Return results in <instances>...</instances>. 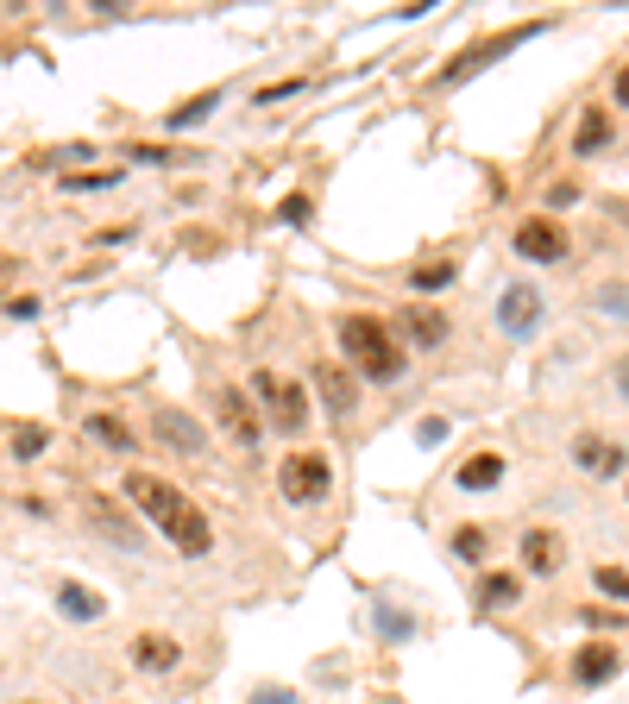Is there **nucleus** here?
Segmentation results:
<instances>
[{
  "mask_svg": "<svg viewBox=\"0 0 629 704\" xmlns=\"http://www.w3.org/2000/svg\"><path fill=\"white\" fill-rule=\"evenodd\" d=\"M126 504L145 509V522H152L183 560H208V548H215V522H208L177 485H164L157 472H126Z\"/></svg>",
  "mask_w": 629,
  "mask_h": 704,
  "instance_id": "f257e3e1",
  "label": "nucleus"
},
{
  "mask_svg": "<svg viewBox=\"0 0 629 704\" xmlns=\"http://www.w3.org/2000/svg\"><path fill=\"white\" fill-rule=\"evenodd\" d=\"M340 352L359 365V377H372V384H396V377L410 372V346L396 340L378 314H340Z\"/></svg>",
  "mask_w": 629,
  "mask_h": 704,
  "instance_id": "f03ea898",
  "label": "nucleus"
},
{
  "mask_svg": "<svg viewBox=\"0 0 629 704\" xmlns=\"http://www.w3.org/2000/svg\"><path fill=\"white\" fill-rule=\"evenodd\" d=\"M548 32V20H529V25H511V32H497V39H485V44H466L460 58L434 76V89H453V82H466L472 70H485V63H497L504 51H516V44H529V39H542Z\"/></svg>",
  "mask_w": 629,
  "mask_h": 704,
  "instance_id": "7ed1b4c3",
  "label": "nucleus"
},
{
  "mask_svg": "<svg viewBox=\"0 0 629 704\" xmlns=\"http://www.w3.org/2000/svg\"><path fill=\"white\" fill-rule=\"evenodd\" d=\"M252 391L265 396V415H271L277 434H302L309 428V391H302V384H290V377H277V372H258Z\"/></svg>",
  "mask_w": 629,
  "mask_h": 704,
  "instance_id": "20e7f679",
  "label": "nucleus"
},
{
  "mask_svg": "<svg viewBox=\"0 0 629 704\" xmlns=\"http://www.w3.org/2000/svg\"><path fill=\"white\" fill-rule=\"evenodd\" d=\"M511 246L529 265H567L573 258V234L560 227L554 215H529V220H516V234H511Z\"/></svg>",
  "mask_w": 629,
  "mask_h": 704,
  "instance_id": "39448f33",
  "label": "nucleus"
},
{
  "mask_svg": "<svg viewBox=\"0 0 629 704\" xmlns=\"http://www.w3.org/2000/svg\"><path fill=\"white\" fill-rule=\"evenodd\" d=\"M277 485H283L290 504H321L334 490V466H328V453H290L277 466Z\"/></svg>",
  "mask_w": 629,
  "mask_h": 704,
  "instance_id": "423d86ee",
  "label": "nucleus"
},
{
  "mask_svg": "<svg viewBox=\"0 0 629 704\" xmlns=\"http://www.w3.org/2000/svg\"><path fill=\"white\" fill-rule=\"evenodd\" d=\"M215 415H220V428H227V441H234L239 453L265 447V415L252 410V396L239 391V384H227V391L215 396Z\"/></svg>",
  "mask_w": 629,
  "mask_h": 704,
  "instance_id": "0eeeda50",
  "label": "nucleus"
},
{
  "mask_svg": "<svg viewBox=\"0 0 629 704\" xmlns=\"http://www.w3.org/2000/svg\"><path fill=\"white\" fill-rule=\"evenodd\" d=\"M516 560H523L529 579H554V572L567 567V535H560V528H523Z\"/></svg>",
  "mask_w": 629,
  "mask_h": 704,
  "instance_id": "6e6552de",
  "label": "nucleus"
},
{
  "mask_svg": "<svg viewBox=\"0 0 629 704\" xmlns=\"http://www.w3.org/2000/svg\"><path fill=\"white\" fill-rule=\"evenodd\" d=\"M542 290H529V283H511V290L497 296V328L511 333V340H529L535 328H542Z\"/></svg>",
  "mask_w": 629,
  "mask_h": 704,
  "instance_id": "1a4fd4ad",
  "label": "nucleus"
},
{
  "mask_svg": "<svg viewBox=\"0 0 629 704\" xmlns=\"http://www.w3.org/2000/svg\"><path fill=\"white\" fill-rule=\"evenodd\" d=\"M623 673V648L617 642H579V654H573V685H610Z\"/></svg>",
  "mask_w": 629,
  "mask_h": 704,
  "instance_id": "9d476101",
  "label": "nucleus"
},
{
  "mask_svg": "<svg viewBox=\"0 0 629 704\" xmlns=\"http://www.w3.org/2000/svg\"><path fill=\"white\" fill-rule=\"evenodd\" d=\"M573 466L591 472V478H617V472L629 466V453L617 447V441H605V434H579V441H573Z\"/></svg>",
  "mask_w": 629,
  "mask_h": 704,
  "instance_id": "9b49d317",
  "label": "nucleus"
},
{
  "mask_svg": "<svg viewBox=\"0 0 629 704\" xmlns=\"http://www.w3.org/2000/svg\"><path fill=\"white\" fill-rule=\"evenodd\" d=\"M133 666L138 673H177L183 642L177 635H164V629H145V635H133Z\"/></svg>",
  "mask_w": 629,
  "mask_h": 704,
  "instance_id": "f8f14e48",
  "label": "nucleus"
},
{
  "mask_svg": "<svg viewBox=\"0 0 629 704\" xmlns=\"http://www.w3.org/2000/svg\"><path fill=\"white\" fill-rule=\"evenodd\" d=\"M152 428H157V441H164V447H183L189 459H202V453H208V434L196 428V415H183V410H157V415H152Z\"/></svg>",
  "mask_w": 629,
  "mask_h": 704,
  "instance_id": "ddd939ff",
  "label": "nucleus"
},
{
  "mask_svg": "<svg viewBox=\"0 0 629 704\" xmlns=\"http://www.w3.org/2000/svg\"><path fill=\"white\" fill-rule=\"evenodd\" d=\"M314 391L328 396V410H334V415H353L359 410L353 372H347V365H334V359H328V365H314Z\"/></svg>",
  "mask_w": 629,
  "mask_h": 704,
  "instance_id": "4468645a",
  "label": "nucleus"
},
{
  "mask_svg": "<svg viewBox=\"0 0 629 704\" xmlns=\"http://www.w3.org/2000/svg\"><path fill=\"white\" fill-rule=\"evenodd\" d=\"M58 610L70 617V623H101V617H107V598L89 591V586H76V579H63V586H58Z\"/></svg>",
  "mask_w": 629,
  "mask_h": 704,
  "instance_id": "2eb2a0df",
  "label": "nucleus"
},
{
  "mask_svg": "<svg viewBox=\"0 0 629 704\" xmlns=\"http://www.w3.org/2000/svg\"><path fill=\"white\" fill-rule=\"evenodd\" d=\"M610 138H617V126H610V107H586V114H579V126H573V157L605 152Z\"/></svg>",
  "mask_w": 629,
  "mask_h": 704,
  "instance_id": "dca6fc26",
  "label": "nucleus"
},
{
  "mask_svg": "<svg viewBox=\"0 0 629 704\" xmlns=\"http://www.w3.org/2000/svg\"><path fill=\"white\" fill-rule=\"evenodd\" d=\"M82 428L95 434V441H101V447H107V453H120V459H126V453L138 447L133 422H120V415H107V410H89V422H82Z\"/></svg>",
  "mask_w": 629,
  "mask_h": 704,
  "instance_id": "f3484780",
  "label": "nucleus"
},
{
  "mask_svg": "<svg viewBox=\"0 0 629 704\" xmlns=\"http://www.w3.org/2000/svg\"><path fill=\"white\" fill-rule=\"evenodd\" d=\"M403 333H410V346H441L447 340V314L415 302V309H403Z\"/></svg>",
  "mask_w": 629,
  "mask_h": 704,
  "instance_id": "a211bd4d",
  "label": "nucleus"
},
{
  "mask_svg": "<svg viewBox=\"0 0 629 704\" xmlns=\"http://www.w3.org/2000/svg\"><path fill=\"white\" fill-rule=\"evenodd\" d=\"M523 598V572H485L478 586V610H511Z\"/></svg>",
  "mask_w": 629,
  "mask_h": 704,
  "instance_id": "6ab92c4d",
  "label": "nucleus"
},
{
  "mask_svg": "<svg viewBox=\"0 0 629 704\" xmlns=\"http://www.w3.org/2000/svg\"><path fill=\"white\" fill-rule=\"evenodd\" d=\"M220 101H227L220 89H202V95H189L183 107H171V114H164V126H171V133H183V126H202V120L215 114Z\"/></svg>",
  "mask_w": 629,
  "mask_h": 704,
  "instance_id": "aec40b11",
  "label": "nucleus"
},
{
  "mask_svg": "<svg viewBox=\"0 0 629 704\" xmlns=\"http://www.w3.org/2000/svg\"><path fill=\"white\" fill-rule=\"evenodd\" d=\"M504 478V453H472L460 466V490H492Z\"/></svg>",
  "mask_w": 629,
  "mask_h": 704,
  "instance_id": "412c9836",
  "label": "nucleus"
},
{
  "mask_svg": "<svg viewBox=\"0 0 629 704\" xmlns=\"http://www.w3.org/2000/svg\"><path fill=\"white\" fill-rule=\"evenodd\" d=\"M447 553H453V560H466V567H478V560H485V553H492V535H485V528H478V522H466V528H453V541H447Z\"/></svg>",
  "mask_w": 629,
  "mask_h": 704,
  "instance_id": "4be33fe9",
  "label": "nucleus"
},
{
  "mask_svg": "<svg viewBox=\"0 0 629 704\" xmlns=\"http://www.w3.org/2000/svg\"><path fill=\"white\" fill-rule=\"evenodd\" d=\"M453 277H460V265H453V258H441V265H415L410 283H415V290H447Z\"/></svg>",
  "mask_w": 629,
  "mask_h": 704,
  "instance_id": "5701e85b",
  "label": "nucleus"
},
{
  "mask_svg": "<svg viewBox=\"0 0 629 704\" xmlns=\"http://www.w3.org/2000/svg\"><path fill=\"white\" fill-rule=\"evenodd\" d=\"M579 623L598 629V635H610V629H629V610H617V604H591V610H579Z\"/></svg>",
  "mask_w": 629,
  "mask_h": 704,
  "instance_id": "b1692460",
  "label": "nucleus"
},
{
  "mask_svg": "<svg viewBox=\"0 0 629 704\" xmlns=\"http://www.w3.org/2000/svg\"><path fill=\"white\" fill-rule=\"evenodd\" d=\"M309 215H314L309 196H283L277 201V220H283V227H309Z\"/></svg>",
  "mask_w": 629,
  "mask_h": 704,
  "instance_id": "393cba45",
  "label": "nucleus"
},
{
  "mask_svg": "<svg viewBox=\"0 0 629 704\" xmlns=\"http://www.w3.org/2000/svg\"><path fill=\"white\" fill-rule=\"evenodd\" d=\"M44 447H51V434H44V428H20V434H13V459H39Z\"/></svg>",
  "mask_w": 629,
  "mask_h": 704,
  "instance_id": "a878e982",
  "label": "nucleus"
},
{
  "mask_svg": "<svg viewBox=\"0 0 629 704\" xmlns=\"http://www.w3.org/2000/svg\"><path fill=\"white\" fill-rule=\"evenodd\" d=\"M591 579H598V591H605V598H623V604H629V572L623 567H598Z\"/></svg>",
  "mask_w": 629,
  "mask_h": 704,
  "instance_id": "bb28decb",
  "label": "nucleus"
},
{
  "mask_svg": "<svg viewBox=\"0 0 629 704\" xmlns=\"http://www.w3.org/2000/svg\"><path fill=\"white\" fill-rule=\"evenodd\" d=\"M598 309L617 314V321H629V283H605V290H598Z\"/></svg>",
  "mask_w": 629,
  "mask_h": 704,
  "instance_id": "cd10ccee",
  "label": "nucleus"
},
{
  "mask_svg": "<svg viewBox=\"0 0 629 704\" xmlns=\"http://www.w3.org/2000/svg\"><path fill=\"white\" fill-rule=\"evenodd\" d=\"M126 157H138V164H183L189 152H164V145H133Z\"/></svg>",
  "mask_w": 629,
  "mask_h": 704,
  "instance_id": "c85d7f7f",
  "label": "nucleus"
},
{
  "mask_svg": "<svg viewBox=\"0 0 629 704\" xmlns=\"http://www.w3.org/2000/svg\"><path fill=\"white\" fill-rule=\"evenodd\" d=\"M252 704H302V698H296V685H258Z\"/></svg>",
  "mask_w": 629,
  "mask_h": 704,
  "instance_id": "c756f323",
  "label": "nucleus"
},
{
  "mask_svg": "<svg viewBox=\"0 0 629 704\" xmlns=\"http://www.w3.org/2000/svg\"><path fill=\"white\" fill-rule=\"evenodd\" d=\"M63 183H70V189H107V183H120V170H101V176H63Z\"/></svg>",
  "mask_w": 629,
  "mask_h": 704,
  "instance_id": "7c9ffc66",
  "label": "nucleus"
},
{
  "mask_svg": "<svg viewBox=\"0 0 629 704\" xmlns=\"http://www.w3.org/2000/svg\"><path fill=\"white\" fill-rule=\"evenodd\" d=\"M415 441H422V447H434V441H447V422H441V415H429V422L415 428Z\"/></svg>",
  "mask_w": 629,
  "mask_h": 704,
  "instance_id": "2f4dec72",
  "label": "nucleus"
},
{
  "mask_svg": "<svg viewBox=\"0 0 629 704\" xmlns=\"http://www.w3.org/2000/svg\"><path fill=\"white\" fill-rule=\"evenodd\" d=\"M378 629H384V635H391V642H403V635H410V617H391V610H384V617H378Z\"/></svg>",
  "mask_w": 629,
  "mask_h": 704,
  "instance_id": "473e14b6",
  "label": "nucleus"
},
{
  "mask_svg": "<svg viewBox=\"0 0 629 704\" xmlns=\"http://www.w3.org/2000/svg\"><path fill=\"white\" fill-rule=\"evenodd\" d=\"M7 314H13V321H32V314H39V296H13V302H7Z\"/></svg>",
  "mask_w": 629,
  "mask_h": 704,
  "instance_id": "72a5a7b5",
  "label": "nucleus"
},
{
  "mask_svg": "<svg viewBox=\"0 0 629 704\" xmlns=\"http://www.w3.org/2000/svg\"><path fill=\"white\" fill-rule=\"evenodd\" d=\"M573 196H579V183H554V189H548V208H573Z\"/></svg>",
  "mask_w": 629,
  "mask_h": 704,
  "instance_id": "f704fd0d",
  "label": "nucleus"
},
{
  "mask_svg": "<svg viewBox=\"0 0 629 704\" xmlns=\"http://www.w3.org/2000/svg\"><path fill=\"white\" fill-rule=\"evenodd\" d=\"M617 107H629V63L617 70Z\"/></svg>",
  "mask_w": 629,
  "mask_h": 704,
  "instance_id": "c9c22d12",
  "label": "nucleus"
},
{
  "mask_svg": "<svg viewBox=\"0 0 629 704\" xmlns=\"http://www.w3.org/2000/svg\"><path fill=\"white\" fill-rule=\"evenodd\" d=\"M25 704H44V698H25Z\"/></svg>",
  "mask_w": 629,
  "mask_h": 704,
  "instance_id": "e433bc0d",
  "label": "nucleus"
}]
</instances>
